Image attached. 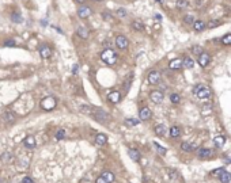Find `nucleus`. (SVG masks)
I'll return each instance as SVG.
<instances>
[{"label":"nucleus","instance_id":"7ed1b4c3","mask_svg":"<svg viewBox=\"0 0 231 183\" xmlns=\"http://www.w3.org/2000/svg\"><path fill=\"white\" fill-rule=\"evenodd\" d=\"M41 107L46 111H50V110H53L56 107V99L53 96H46V98L42 99V102H41Z\"/></svg>","mask_w":231,"mask_h":183},{"label":"nucleus","instance_id":"72a5a7b5","mask_svg":"<svg viewBox=\"0 0 231 183\" xmlns=\"http://www.w3.org/2000/svg\"><path fill=\"white\" fill-rule=\"evenodd\" d=\"M222 43L223 45H231V34H226L222 38Z\"/></svg>","mask_w":231,"mask_h":183},{"label":"nucleus","instance_id":"f257e3e1","mask_svg":"<svg viewBox=\"0 0 231 183\" xmlns=\"http://www.w3.org/2000/svg\"><path fill=\"white\" fill-rule=\"evenodd\" d=\"M193 95L197 96L199 99H208L211 98V95H212V91H211L210 87H207V85L204 84H197L193 87L192 90Z\"/></svg>","mask_w":231,"mask_h":183},{"label":"nucleus","instance_id":"49530a36","mask_svg":"<svg viewBox=\"0 0 231 183\" xmlns=\"http://www.w3.org/2000/svg\"><path fill=\"white\" fill-rule=\"evenodd\" d=\"M103 18H105L106 21H112V15L110 14H103Z\"/></svg>","mask_w":231,"mask_h":183},{"label":"nucleus","instance_id":"bb28decb","mask_svg":"<svg viewBox=\"0 0 231 183\" xmlns=\"http://www.w3.org/2000/svg\"><path fill=\"white\" fill-rule=\"evenodd\" d=\"M80 111L84 114H90V115H92V111H94V107L92 106H80Z\"/></svg>","mask_w":231,"mask_h":183},{"label":"nucleus","instance_id":"2eb2a0df","mask_svg":"<svg viewBox=\"0 0 231 183\" xmlns=\"http://www.w3.org/2000/svg\"><path fill=\"white\" fill-rule=\"evenodd\" d=\"M23 144H25L26 148L33 149L36 147V140H34L33 136H27V137H25V140H23Z\"/></svg>","mask_w":231,"mask_h":183},{"label":"nucleus","instance_id":"20e7f679","mask_svg":"<svg viewBox=\"0 0 231 183\" xmlns=\"http://www.w3.org/2000/svg\"><path fill=\"white\" fill-rule=\"evenodd\" d=\"M92 117L95 118L98 122H106L107 120H109V114L105 111V110L102 109H94V111H92Z\"/></svg>","mask_w":231,"mask_h":183},{"label":"nucleus","instance_id":"a211bd4d","mask_svg":"<svg viewBox=\"0 0 231 183\" xmlns=\"http://www.w3.org/2000/svg\"><path fill=\"white\" fill-rule=\"evenodd\" d=\"M101 176H102V178L106 180L107 183H113L114 182V178H116V176H114V174L112 172V171H103Z\"/></svg>","mask_w":231,"mask_h":183},{"label":"nucleus","instance_id":"a878e982","mask_svg":"<svg viewBox=\"0 0 231 183\" xmlns=\"http://www.w3.org/2000/svg\"><path fill=\"white\" fill-rule=\"evenodd\" d=\"M182 64H184V67L189 68V69L195 67V61H193L192 58H190V57H185L184 61H182Z\"/></svg>","mask_w":231,"mask_h":183},{"label":"nucleus","instance_id":"2f4dec72","mask_svg":"<svg viewBox=\"0 0 231 183\" xmlns=\"http://www.w3.org/2000/svg\"><path fill=\"white\" fill-rule=\"evenodd\" d=\"M192 53H195L196 56H200L201 53H204V50H203V48H201V46L196 45V46H193V48H192Z\"/></svg>","mask_w":231,"mask_h":183},{"label":"nucleus","instance_id":"dca6fc26","mask_svg":"<svg viewBox=\"0 0 231 183\" xmlns=\"http://www.w3.org/2000/svg\"><path fill=\"white\" fill-rule=\"evenodd\" d=\"M107 142V136L106 134H97V137H95V144L97 145H99V147H102V145H105Z\"/></svg>","mask_w":231,"mask_h":183},{"label":"nucleus","instance_id":"ddd939ff","mask_svg":"<svg viewBox=\"0 0 231 183\" xmlns=\"http://www.w3.org/2000/svg\"><path fill=\"white\" fill-rule=\"evenodd\" d=\"M154 132H155L157 136L163 137V136H166V133H167V127H166L164 123H159V125H157V126L154 127Z\"/></svg>","mask_w":231,"mask_h":183},{"label":"nucleus","instance_id":"58836bf2","mask_svg":"<svg viewBox=\"0 0 231 183\" xmlns=\"http://www.w3.org/2000/svg\"><path fill=\"white\" fill-rule=\"evenodd\" d=\"M155 147H157V148H158V152H159V153H160V155H166V148H162V147H160V145L159 144H157V142H155Z\"/></svg>","mask_w":231,"mask_h":183},{"label":"nucleus","instance_id":"412c9836","mask_svg":"<svg viewBox=\"0 0 231 183\" xmlns=\"http://www.w3.org/2000/svg\"><path fill=\"white\" fill-rule=\"evenodd\" d=\"M128 155H129V157H131L133 162H140V153H139L137 149H129Z\"/></svg>","mask_w":231,"mask_h":183},{"label":"nucleus","instance_id":"ea45409f","mask_svg":"<svg viewBox=\"0 0 231 183\" xmlns=\"http://www.w3.org/2000/svg\"><path fill=\"white\" fill-rule=\"evenodd\" d=\"M226 169L224 168H217V169H215V171H212V175H215V176H220L224 172Z\"/></svg>","mask_w":231,"mask_h":183},{"label":"nucleus","instance_id":"cd10ccee","mask_svg":"<svg viewBox=\"0 0 231 183\" xmlns=\"http://www.w3.org/2000/svg\"><path fill=\"white\" fill-rule=\"evenodd\" d=\"M11 19H12V22H14V23H22V22H23V18H22V15L18 14V12H14V14L11 15Z\"/></svg>","mask_w":231,"mask_h":183},{"label":"nucleus","instance_id":"c85d7f7f","mask_svg":"<svg viewBox=\"0 0 231 183\" xmlns=\"http://www.w3.org/2000/svg\"><path fill=\"white\" fill-rule=\"evenodd\" d=\"M170 100L173 105H178V103L181 102V96L178 95V94H171L170 95Z\"/></svg>","mask_w":231,"mask_h":183},{"label":"nucleus","instance_id":"39448f33","mask_svg":"<svg viewBox=\"0 0 231 183\" xmlns=\"http://www.w3.org/2000/svg\"><path fill=\"white\" fill-rule=\"evenodd\" d=\"M128 45H129V41H128L127 37H124V35H118L117 38H116V46H117L118 49L124 50V49L128 48Z\"/></svg>","mask_w":231,"mask_h":183},{"label":"nucleus","instance_id":"f3484780","mask_svg":"<svg viewBox=\"0 0 231 183\" xmlns=\"http://www.w3.org/2000/svg\"><path fill=\"white\" fill-rule=\"evenodd\" d=\"M184 64H182V61L180 60V58H175V60H171L170 61V64H169V67H170V69H173V70H178L180 68L182 67Z\"/></svg>","mask_w":231,"mask_h":183},{"label":"nucleus","instance_id":"79ce46f5","mask_svg":"<svg viewBox=\"0 0 231 183\" xmlns=\"http://www.w3.org/2000/svg\"><path fill=\"white\" fill-rule=\"evenodd\" d=\"M117 15H118V16H125V15H127V11H125L124 10V8H118V10H117Z\"/></svg>","mask_w":231,"mask_h":183},{"label":"nucleus","instance_id":"473e14b6","mask_svg":"<svg viewBox=\"0 0 231 183\" xmlns=\"http://www.w3.org/2000/svg\"><path fill=\"white\" fill-rule=\"evenodd\" d=\"M65 137V130L64 129H59L56 132V140H63Z\"/></svg>","mask_w":231,"mask_h":183},{"label":"nucleus","instance_id":"c9c22d12","mask_svg":"<svg viewBox=\"0 0 231 183\" xmlns=\"http://www.w3.org/2000/svg\"><path fill=\"white\" fill-rule=\"evenodd\" d=\"M185 23H188V25H190V23H195V16L193 15H186V16L184 18Z\"/></svg>","mask_w":231,"mask_h":183},{"label":"nucleus","instance_id":"6ab92c4d","mask_svg":"<svg viewBox=\"0 0 231 183\" xmlns=\"http://www.w3.org/2000/svg\"><path fill=\"white\" fill-rule=\"evenodd\" d=\"M3 118L7 123H12V122H15V120H16V115H15L12 111H7V113H4Z\"/></svg>","mask_w":231,"mask_h":183},{"label":"nucleus","instance_id":"f8f14e48","mask_svg":"<svg viewBox=\"0 0 231 183\" xmlns=\"http://www.w3.org/2000/svg\"><path fill=\"white\" fill-rule=\"evenodd\" d=\"M151 115H152V113H151V110L148 109V107H143L140 111H139V118L142 121H147L151 118Z\"/></svg>","mask_w":231,"mask_h":183},{"label":"nucleus","instance_id":"c756f323","mask_svg":"<svg viewBox=\"0 0 231 183\" xmlns=\"http://www.w3.org/2000/svg\"><path fill=\"white\" fill-rule=\"evenodd\" d=\"M181 149L184 152H192V145H190V142H186V141H184L181 144Z\"/></svg>","mask_w":231,"mask_h":183},{"label":"nucleus","instance_id":"5701e85b","mask_svg":"<svg viewBox=\"0 0 231 183\" xmlns=\"http://www.w3.org/2000/svg\"><path fill=\"white\" fill-rule=\"evenodd\" d=\"M181 136V129L178 126H171L170 127V137L171 138H178Z\"/></svg>","mask_w":231,"mask_h":183},{"label":"nucleus","instance_id":"7c9ffc66","mask_svg":"<svg viewBox=\"0 0 231 183\" xmlns=\"http://www.w3.org/2000/svg\"><path fill=\"white\" fill-rule=\"evenodd\" d=\"M132 27L135 28L136 31H142L143 28H144V26H143V23H140L139 21H135L133 23H132Z\"/></svg>","mask_w":231,"mask_h":183},{"label":"nucleus","instance_id":"a18cd8bd","mask_svg":"<svg viewBox=\"0 0 231 183\" xmlns=\"http://www.w3.org/2000/svg\"><path fill=\"white\" fill-rule=\"evenodd\" d=\"M78 69H79L78 64H75V65H74V69H72V73H74V75H76V72H78Z\"/></svg>","mask_w":231,"mask_h":183},{"label":"nucleus","instance_id":"4c0bfd02","mask_svg":"<svg viewBox=\"0 0 231 183\" xmlns=\"http://www.w3.org/2000/svg\"><path fill=\"white\" fill-rule=\"evenodd\" d=\"M4 46H8V48H15L16 43H15L14 39H7V41L4 42Z\"/></svg>","mask_w":231,"mask_h":183},{"label":"nucleus","instance_id":"09e8293b","mask_svg":"<svg viewBox=\"0 0 231 183\" xmlns=\"http://www.w3.org/2000/svg\"><path fill=\"white\" fill-rule=\"evenodd\" d=\"M157 1H159V3H160V1H162V0H157Z\"/></svg>","mask_w":231,"mask_h":183},{"label":"nucleus","instance_id":"423d86ee","mask_svg":"<svg viewBox=\"0 0 231 183\" xmlns=\"http://www.w3.org/2000/svg\"><path fill=\"white\" fill-rule=\"evenodd\" d=\"M160 78H162V75H160L158 70H151L149 75H148V83L149 84H152V85H155L160 81Z\"/></svg>","mask_w":231,"mask_h":183},{"label":"nucleus","instance_id":"393cba45","mask_svg":"<svg viewBox=\"0 0 231 183\" xmlns=\"http://www.w3.org/2000/svg\"><path fill=\"white\" fill-rule=\"evenodd\" d=\"M219 180L222 183H230L231 182V172H227V171H224L220 176H219Z\"/></svg>","mask_w":231,"mask_h":183},{"label":"nucleus","instance_id":"9b49d317","mask_svg":"<svg viewBox=\"0 0 231 183\" xmlns=\"http://www.w3.org/2000/svg\"><path fill=\"white\" fill-rule=\"evenodd\" d=\"M210 61H211V57H210V54L207 52H204V53H201L199 56V64H200V67H203V68H205L208 64H210Z\"/></svg>","mask_w":231,"mask_h":183},{"label":"nucleus","instance_id":"c03bdc74","mask_svg":"<svg viewBox=\"0 0 231 183\" xmlns=\"http://www.w3.org/2000/svg\"><path fill=\"white\" fill-rule=\"evenodd\" d=\"M95 183H107V182L103 179L102 176H98V178H97V180H95Z\"/></svg>","mask_w":231,"mask_h":183},{"label":"nucleus","instance_id":"8fccbe9b","mask_svg":"<svg viewBox=\"0 0 231 183\" xmlns=\"http://www.w3.org/2000/svg\"><path fill=\"white\" fill-rule=\"evenodd\" d=\"M97 1H102V0H97Z\"/></svg>","mask_w":231,"mask_h":183},{"label":"nucleus","instance_id":"f03ea898","mask_svg":"<svg viewBox=\"0 0 231 183\" xmlns=\"http://www.w3.org/2000/svg\"><path fill=\"white\" fill-rule=\"evenodd\" d=\"M117 53L114 52L113 49H110V48H107V49H105L102 53H101V60L103 61V63L109 64V65H113V64H116V61H117Z\"/></svg>","mask_w":231,"mask_h":183},{"label":"nucleus","instance_id":"b1692460","mask_svg":"<svg viewBox=\"0 0 231 183\" xmlns=\"http://www.w3.org/2000/svg\"><path fill=\"white\" fill-rule=\"evenodd\" d=\"M76 31H78L79 37H80V38H83V39H86L87 37H89V30H87L86 27H83V26H79Z\"/></svg>","mask_w":231,"mask_h":183},{"label":"nucleus","instance_id":"aec40b11","mask_svg":"<svg viewBox=\"0 0 231 183\" xmlns=\"http://www.w3.org/2000/svg\"><path fill=\"white\" fill-rule=\"evenodd\" d=\"M213 144H215L216 148H222V147L226 144V138H224L223 136H216V137L213 138Z\"/></svg>","mask_w":231,"mask_h":183},{"label":"nucleus","instance_id":"6e6552de","mask_svg":"<svg viewBox=\"0 0 231 183\" xmlns=\"http://www.w3.org/2000/svg\"><path fill=\"white\" fill-rule=\"evenodd\" d=\"M91 8L89 7V6H82V7L78 8V15L79 18H82V19H86V18H89L90 15H91Z\"/></svg>","mask_w":231,"mask_h":183},{"label":"nucleus","instance_id":"4be33fe9","mask_svg":"<svg viewBox=\"0 0 231 183\" xmlns=\"http://www.w3.org/2000/svg\"><path fill=\"white\" fill-rule=\"evenodd\" d=\"M205 27H207V25L204 21H196L195 23H193V28H195L196 31H203Z\"/></svg>","mask_w":231,"mask_h":183},{"label":"nucleus","instance_id":"1a4fd4ad","mask_svg":"<svg viewBox=\"0 0 231 183\" xmlns=\"http://www.w3.org/2000/svg\"><path fill=\"white\" fill-rule=\"evenodd\" d=\"M149 98H151V100H152L154 103H157V105H159V103L163 102V92L162 91H152L151 92V95H149Z\"/></svg>","mask_w":231,"mask_h":183},{"label":"nucleus","instance_id":"e433bc0d","mask_svg":"<svg viewBox=\"0 0 231 183\" xmlns=\"http://www.w3.org/2000/svg\"><path fill=\"white\" fill-rule=\"evenodd\" d=\"M177 7L178 8L188 7V1H186V0H178V1H177Z\"/></svg>","mask_w":231,"mask_h":183},{"label":"nucleus","instance_id":"4468645a","mask_svg":"<svg viewBox=\"0 0 231 183\" xmlns=\"http://www.w3.org/2000/svg\"><path fill=\"white\" fill-rule=\"evenodd\" d=\"M107 99H109V102L110 103H118L121 100V94L117 92V91H113L107 95Z\"/></svg>","mask_w":231,"mask_h":183},{"label":"nucleus","instance_id":"de8ad7c7","mask_svg":"<svg viewBox=\"0 0 231 183\" xmlns=\"http://www.w3.org/2000/svg\"><path fill=\"white\" fill-rule=\"evenodd\" d=\"M76 1H78V3H84L86 0H76Z\"/></svg>","mask_w":231,"mask_h":183},{"label":"nucleus","instance_id":"37998d69","mask_svg":"<svg viewBox=\"0 0 231 183\" xmlns=\"http://www.w3.org/2000/svg\"><path fill=\"white\" fill-rule=\"evenodd\" d=\"M22 183H34V180H33L30 176H25V178L22 179Z\"/></svg>","mask_w":231,"mask_h":183},{"label":"nucleus","instance_id":"f704fd0d","mask_svg":"<svg viewBox=\"0 0 231 183\" xmlns=\"http://www.w3.org/2000/svg\"><path fill=\"white\" fill-rule=\"evenodd\" d=\"M125 123L128 125V126H136L139 123V121L137 120H133V118H128V120L125 121Z\"/></svg>","mask_w":231,"mask_h":183},{"label":"nucleus","instance_id":"0eeeda50","mask_svg":"<svg viewBox=\"0 0 231 183\" xmlns=\"http://www.w3.org/2000/svg\"><path fill=\"white\" fill-rule=\"evenodd\" d=\"M39 56L42 57V58H49L50 54H52V49H50V46H48L46 43H42V45L39 46Z\"/></svg>","mask_w":231,"mask_h":183},{"label":"nucleus","instance_id":"a19ab883","mask_svg":"<svg viewBox=\"0 0 231 183\" xmlns=\"http://www.w3.org/2000/svg\"><path fill=\"white\" fill-rule=\"evenodd\" d=\"M216 26H219V21H212V22H210V23L207 25V27H208V28H213V27H216Z\"/></svg>","mask_w":231,"mask_h":183},{"label":"nucleus","instance_id":"9d476101","mask_svg":"<svg viewBox=\"0 0 231 183\" xmlns=\"http://www.w3.org/2000/svg\"><path fill=\"white\" fill-rule=\"evenodd\" d=\"M197 155H199L200 159H211L213 156V151L210 148H200Z\"/></svg>","mask_w":231,"mask_h":183}]
</instances>
